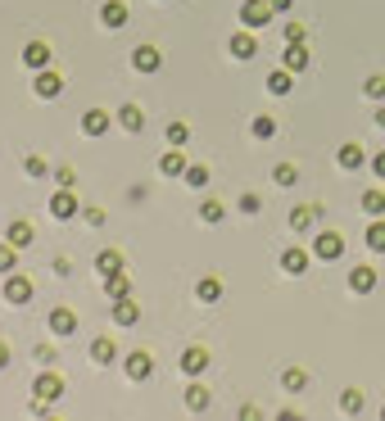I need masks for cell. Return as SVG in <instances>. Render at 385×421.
<instances>
[{
    "instance_id": "6da1fadb",
    "label": "cell",
    "mask_w": 385,
    "mask_h": 421,
    "mask_svg": "<svg viewBox=\"0 0 385 421\" xmlns=\"http://www.w3.org/2000/svg\"><path fill=\"white\" fill-rule=\"evenodd\" d=\"M313 258H322V263L344 258V236H340V231H322V236L313 240Z\"/></svg>"
},
{
    "instance_id": "b9f144b4",
    "label": "cell",
    "mask_w": 385,
    "mask_h": 421,
    "mask_svg": "<svg viewBox=\"0 0 385 421\" xmlns=\"http://www.w3.org/2000/svg\"><path fill=\"white\" fill-rule=\"evenodd\" d=\"M23 168H28V177H46V159H36V154H32Z\"/></svg>"
},
{
    "instance_id": "5b68a950",
    "label": "cell",
    "mask_w": 385,
    "mask_h": 421,
    "mask_svg": "<svg viewBox=\"0 0 385 421\" xmlns=\"http://www.w3.org/2000/svg\"><path fill=\"white\" fill-rule=\"evenodd\" d=\"M127 18H132L127 0H105V5H100V23H105V28H127Z\"/></svg>"
},
{
    "instance_id": "3957f363",
    "label": "cell",
    "mask_w": 385,
    "mask_h": 421,
    "mask_svg": "<svg viewBox=\"0 0 385 421\" xmlns=\"http://www.w3.org/2000/svg\"><path fill=\"white\" fill-rule=\"evenodd\" d=\"M32 390H36V399H41V403H59V394H64V380H59V371H41Z\"/></svg>"
},
{
    "instance_id": "2e32d148",
    "label": "cell",
    "mask_w": 385,
    "mask_h": 421,
    "mask_svg": "<svg viewBox=\"0 0 385 421\" xmlns=\"http://www.w3.org/2000/svg\"><path fill=\"white\" fill-rule=\"evenodd\" d=\"M231 55H236V59H254V55H258V41H254L250 32H236V36H231Z\"/></svg>"
},
{
    "instance_id": "f546056e",
    "label": "cell",
    "mask_w": 385,
    "mask_h": 421,
    "mask_svg": "<svg viewBox=\"0 0 385 421\" xmlns=\"http://www.w3.org/2000/svg\"><path fill=\"white\" fill-rule=\"evenodd\" d=\"M181 177H186V186H195V191H200V186H209V168H204V164H186Z\"/></svg>"
},
{
    "instance_id": "4316f807",
    "label": "cell",
    "mask_w": 385,
    "mask_h": 421,
    "mask_svg": "<svg viewBox=\"0 0 385 421\" xmlns=\"http://www.w3.org/2000/svg\"><path fill=\"white\" fill-rule=\"evenodd\" d=\"M95 267H100V272H105V277H114V272H122V267H127V263H122V254H118V250H105L100 258H95Z\"/></svg>"
},
{
    "instance_id": "83f0119b",
    "label": "cell",
    "mask_w": 385,
    "mask_h": 421,
    "mask_svg": "<svg viewBox=\"0 0 385 421\" xmlns=\"http://www.w3.org/2000/svg\"><path fill=\"white\" fill-rule=\"evenodd\" d=\"M367 250H371V254H385V222H381V218L367 227Z\"/></svg>"
},
{
    "instance_id": "74e56055",
    "label": "cell",
    "mask_w": 385,
    "mask_h": 421,
    "mask_svg": "<svg viewBox=\"0 0 385 421\" xmlns=\"http://www.w3.org/2000/svg\"><path fill=\"white\" fill-rule=\"evenodd\" d=\"M304 385H308V376H304L300 367H290V371H285V390H304Z\"/></svg>"
},
{
    "instance_id": "8d00e7d4",
    "label": "cell",
    "mask_w": 385,
    "mask_h": 421,
    "mask_svg": "<svg viewBox=\"0 0 385 421\" xmlns=\"http://www.w3.org/2000/svg\"><path fill=\"white\" fill-rule=\"evenodd\" d=\"M186 136H191L186 122H168V141H172V145H186Z\"/></svg>"
},
{
    "instance_id": "60d3db41",
    "label": "cell",
    "mask_w": 385,
    "mask_h": 421,
    "mask_svg": "<svg viewBox=\"0 0 385 421\" xmlns=\"http://www.w3.org/2000/svg\"><path fill=\"white\" fill-rule=\"evenodd\" d=\"M258 208H263L258 195H241V213H258Z\"/></svg>"
},
{
    "instance_id": "c3c4849f",
    "label": "cell",
    "mask_w": 385,
    "mask_h": 421,
    "mask_svg": "<svg viewBox=\"0 0 385 421\" xmlns=\"http://www.w3.org/2000/svg\"><path fill=\"white\" fill-rule=\"evenodd\" d=\"M376 127H385V109H376Z\"/></svg>"
},
{
    "instance_id": "4dcf8cb0",
    "label": "cell",
    "mask_w": 385,
    "mask_h": 421,
    "mask_svg": "<svg viewBox=\"0 0 385 421\" xmlns=\"http://www.w3.org/2000/svg\"><path fill=\"white\" fill-rule=\"evenodd\" d=\"M91 358H95V363H114V358H118L114 340H95V344H91Z\"/></svg>"
},
{
    "instance_id": "ba28073f",
    "label": "cell",
    "mask_w": 385,
    "mask_h": 421,
    "mask_svg": "<svg viewBox=\"0 0 385 421\" xmlns=\"http://www.w3.org/2000/svg\"><path fill=\"white\" fill-rule=\"evenodd\" d=\"M5 299H9V304H32V281L9 272V281H5Z\"/></svg>"
},
{
    "instance_id": "1f68e13d",
    "label": "cell",
    "mask_w": 385,
    "mask_h": 421,
    "mask_svg": "<svg viewBox=\"0 0 385 421\" xmlns=\"http://www.w3.org/2000/svg\"><path fill=\"white\" fill-rule=\"evenodd\" d=\"M254 136H258V141H272V136H277V118L258 114V118H254Z\"/></svg>"
},
{
    "instance_id": "484cf974",
    "label": "cell",
    "mask_w": 385,
    "mask_h": 421,
    "mask_svg": "<svg viewBox=\"0 0 385 421\" xmlns=\"http://www.w3.org/2000/svg\"><path fill=\"white\" fill-rule=\"evenodd\" d=\"M195 294H200V304H218L222 299V281H213V277H204L200 286H195Z\"/></svg>"
},
{
    "instance_id": "277c9868",
    "label": "cell",
    "mask_w": 385,
    "mask_h": 421,
    "mask_svg": "<svg viewBox=\"0 0 385 421\" xmlns=\"http://www.w3.org/2000/svg\"><path fill=\"white\" fill-rule=\"evenodd\" d=\"M51 218H59V222L78 218V200H73V191H68V186H59V191L51 195Z\"/></svg>"
},
{
    "instance_id": "9a60e30c",
    "label": "cell",
    "mask_w": 385,
    "mask_h": 421,
    "mask_svg": "<svg viewBox=\"0 0 385 421\" xmlns=\"http://www.w3.org/2000/svg\"><path fill=\"white\" fill-rule=\"evenodd\" d=\"M136 317H141V308L132 299H114V326H136Z\"/></svg>"
},
{
    "instance_id": "f1b7e54d",
    "label": "cell",
    "mask_w": 385,
    "mask_h": 421,
    "mask_svg": "<svg viewBox=\"0 0 385 421\" xmlns=\"http://www.w3.org/2000/svg\"><path fill=\"white\" fill-rule=\"evenodd\" d=\"M317 213H322V208H295V213H290V231H308Z\"/></svg>"
},
{
    "instance_id": "cb8c5ba5",
    "label": "cell",
    "mask_w": 385,
    "mask_h": 421,
    "mask_svg": "<svg viewBox=\"0 0 385 421\" xmlns=\"http://www.w3.org/2000/svg\"><path fill=\"white\" fill-rule=\"evenodd\" d=\"M363 213H367V218H381V213H385V191H376V186L363 191Z\"/></svg>"
},
{
    "instance_id": "603a6c76",
    "label": "cell",
    "mask_w": 385,
    "mask_h": 421,
    "mask_svg": "<svg viewBox=\"0 0 385 421\" xmlns=\"http://www.w3.org/2000/svg\"><path fill=\"white\" fill-rule=\"evenodd\" d=\"M281 267L290 272V277H300V272L308 267V250H285L281 254Z\"/></svg>"
},
{
    "instance_id": "30bf717a",
    "label": "cell",
    "mask_w": 385,
    "mask_h": 421,
    "mask_svg": "<svg viewBox=\"0 0 385 421\" xmlns=\"http://www.w3.org/2000/svg\"><path fill=\"white\" fill-rule=\"evenodd\" d=\"M105 294H109V299H127V294H132V277H127V267L114 272V277H105Z\"/></svg>"
},
{
    "instance_id": "44dd1931",
    "label": "cell",
    "mask_w": 385,
    "mask_h": 421,
    "mask_svg": "<svg viewBox=\"0 0 385 421\" xmlns=\"http://www.w3.org/2000/svg\"><path fill=\"white\" fill-rule=\"evenodd\" d=\"M363 164H367L363 145H344V150H340V168H344V172H358Z\"/></svg>"
},
{
    "instance_id": "d6a6232c",
    "label": "cell",
    "mask_w": 385,
    "mask_h": 421,
    "mask_svg": "<svg viewBox=\"0 0 385 421\" xmlns=\"http://www.w3.org/2000/svg\"><path fill=\"white\" fill-rule=\"evenodd\" d=\"M186 407H191V412H204V407H209V394H204L200 385H191V390H186Z\"/></svg>"
},
{
    "instance_id": "7402d4cb",
    "label": "cell",
    "mask_w": 385,
    "mask_h": 421,
    "mask_svg": "<svg viewBox=\"0 0 385 421\" xmlns=\"http://www.w3.org/2000/svg\"><path fill=\"white\" fill-rule=\"evenodd\" d=\"M159 172H164V177H181V172H186V159H181L177 150L159 154Z\"/></svg>"
},
{
    "instance_id": "ac0fdd59",
    "label": "cell",
    "mask_w": 385,
    "mask_h": 421,
    "mask_svg": "<svg viewBox=\"0 0 385 421\" xmlns=\"http://www.w3.org/2000/svg\"><path fill=\"white\" fill-rule=\"evenodd\" d=\"M118 122H122V132H132V136H136V132L145 127V114H141L136 105H122V109H118Z\"/></svg>"
},
{
    "instance_id": "5bb4252c",
    "label": "cell",
    "mask_w": 385,
    "mask_h": 421,
    "mask_svg": "<svg viewBox=\"0 0 385 421\" xmlns=\"http://www.w3.org/2000/svg\"><path fill=\"white\" fill-rule=\"evenodd\" d=\"M82 132H86V136H105V132H109V114H100V109H86V114H82Z\"/></svg>"
},
{
    "instance_id": "7bdbcfd3",
    "label": "cell",
    "mask_w": 385,
    "mask_h": 421,
    "mask_svg": "<svg viewBox=\"0 0 385 421\" xmlns=\"http://www.w3.org/2000/svg\"><path fill=\"white\" fill-rule=\"evenodd\" d=\"M285 41H304V23H285Z\"/></svg>"
},
{
    "instance_id": "836d02e7",
    "label": "cell",
    "mask_w": 385,
    "mask_h": 421,
    "mask_svg": "<svg viewBox=\"0 0 385 421\" xmlns=\"http://www.w3.org/2000/svg\"><path fill=\"white\" fill-rule=\"evenodd\" d=\"M14 267H19V250L5 240V245H0V272H14Z\"/></svg>"
},
{
    "instance_id": "ee69618b",
    "label": "cell",
    "mask_w": 385,
    "mask_h": 421,
    "mask_svg": "<svg viewBox=\"0 0 385 421\" xmlns=\"http://www.w3.org/2000/svg\"><path fill=\"white\" fill-rule=\"evenodd\" d=\"M82 218L91 222V227H100V222H105V208H82Z\"/></svg>"
},
{
    "instance_id": "d590c367",
    "label": "cell",
    "mask_w": 385,
    "mask_h": 421,
    "mask_svg": "<svg viewBox=\"0 0 385 421\" xmlns=\"http://www.w3.org/2000/svg\"><path fill=\"white\" fill-rule=\"evenodd\" d=\"M200 218L209 222V227H213V222H222V204H218V200H204V204H200Z\"/></svg>"
},
{
    "instance_id": "bcb514c9",
    "label": "cell",
    "mask_w": 385,
    "mask_h": 421,
    "mask_svg": "<svg viewBox=\"0 0 385 421\" xmlns=\"http://www.w3.org/2000/svg\"><path fill=\"white\" fill-rule=\"evenodd\" d=\"M290 5H295V0H272V9H277V14H285Z\"/></svg>"
},
{
    "instance_id": "f35d334b",
    "label": "cell",
    "mask_w": 385,
    "mask_h": 421,
    "mask_svg": "<svg viewBox=\"0 0 385 421\" xmlns=\"http://www.w3.org/2000/svg\"><path fill=\"white\" fill-rule=\"evenodd\" d=\"M358 407H363V394H358V390H349V394L340 399V412H358Z\"/></svg>"
},
{
    "instance_id": "8fae6325",
    "label": "cell",
    "mask_w": 385,
    "mask_h": 421,
    "mask_svg": "<svg viewBox=\"0 0 385 421\" xmlns=\"http://www.w3.org/2000/svg\"><path fill=\"white\" fill-rule=\"evenodd\" d=\"M23 64H28V68H46V64H51V46H46V41L23 46Z\"/></svg>"
},
{
    "instance_id": "d6986e66",
    "label": "cell",
    "mask_w": 385,
    "mask_h": 421,
    "mask_svg": "<svg viewBox=\"0 0 385 421\" xmlns=\"http://www.w3.org/2000/svg\"><path fill=\"white\" fill-rule=\"evenodd\" d=\"M204 367H209V353L204 349H186L181 353V371H186V376H200Z\"/></svg>"
},
{
    "instance_id": "e0dca14e",
    "label": "cell",
    "mask_w": 385,
    "mask_h": 421,
    "mask_svg": "<svg viewBox=\"0 0 385 421\" xmlns=\"http://www.w3.org/2000/svg\"><path fill=\"white\" fill-rule=\"evenodd\" d=\"M290 86H295V73H290V68L268 73V91H272V95H290Z\"/></svg>"
},
{
    "instance_id": "7a4b0ae2",
    "label": "cell",
    "mask_w": 385,
    "mask_h": 421,
    "mask_svg": "<svg viewBox=\"0 0 385 421\" xmlns=\"http://www.w3.org/2000/svg\"><path fill=\"white\" fill-rule=\"evenodd\" d=\"M272 0H245L241 5V18H245V28H263V23H272Z\"/></svg>"
},
{
    "instance_id": "d4e9b609",
    "label": "cell",
    "mask_w": 385,
    "mask_h": 421,
    "mask_svg": "<svg viewBox=\"0 0 385 421\" xmlns=\"http://www.w3.org/2000/svg\"><path fill=\"white\" fill-rule=\"evenodd\" d=\"M9 245H14V250H28V245H32V227H28V222H9Z\"/></svg>"
},
{
    "instance_id": "7dc6e473",
    "label": "cell",
    "mask_w": 385,
    "mask_h": 421,
    "mask_svg": "<svg viewBox=\"0 0 385 421\" xmlns=\"http://www.w3.org/2000/svg\"><path fill=\"white\" fill-rule=\"evenodd\" d=\"M9 367V349H5V344H0V371H5Z\"/></svg>"
},
{
    "instance_id": "4fadbf2b",
    "label": "cell",
    "mask_w": 385,
    "mask_h": 421,
    "mask_svg": "<svg viewBox=\"0 0 385 421\" xmlns=\"http://www.w3.org/2000/svg\"><path fill=\"white\" fill-rule=\"evenodd\" d=\"M349 290H354V294L376 290V272H371V267H354V272H349Z\"/></svg>"
},
{
    "instance_id": "ffe728a7",
    "label": "cell",
    "mask_w": 385,
    "mask_h": 421,
    "mask_svg": "<svg viewBox=\"0 0 385 421\" xmlns=\"http://www.w3.org/2000/svg\"><path fill=\"white\" fill-rule=\"evenodd\" d=\"M122 367H127L132 380H145V376H150V353H127V363H122Z\"/></svg>"
},
{
    "instance_id": "7c38bea8",
    "label": "cell",
    "mask_w": 385,
    "mask_h": 421,
    "mask_svg": "<svg viewBox=\"0 0 385 421\" xmlns=\"http://www.w3.org/2000/svg\"><path fill=\"white\" fill-rule=\"evenodd\" d=\"M285 68H290V73H304V68H308V46H304V41H290V46H285Z\"/></svg>"
},
{
    "instance_id": "ab89813d",
    "label": "cell",
    "mask_w": 385,
    "mask_h": 421,
    "mask_svg": "<svg viewBox=\"0 0 385 421\" xmlns=\"http://www.w3.org/2000/svg\"><path fill=\"white\" fill-rule=\"evenodd\" d=\"M367 95H371V100H381V95H385V73H381V78H367Z\"/></svg>"
},
{
    "instance_id": "8992f818",
    "label": "cell",
    "mask_w": 385,
    "mask_h": 421,
    "mask_svg": "<svg viewBox=\"0 0 385 421\" xmlns=\"http://www.w3.org/2000/svg\"><path fill=\"white\" fill-rule=\"evenodd\" d=\"M132 68H136V73H159V68H164V55H159V46H136Z\"/></svg>"
},
{
    "instance_id": "52a82bcc",
    "label": "cell",
    "mask_w": 385,
    "mask_h": 421,
    "mask_svg": "<svg viewBox=\"0 0 385 421\" xmlns=\"http://www.w3.org/2000/svg\"><path fill=\"white\" fill-rule=\"evenodd\" d=\"M59 91H64V78L51 73V68H36V95H41V100H55Z\"/></svg>"
},
{
    "instance_id": "f6af8a7d",
    "label": "cell",
    "mask_w": 385,
    "mask_h": 421,
    "mask_svg": "<svg viewBox=\"0 0 385 421\" xmlns=\"http://www.w3.org/2000/svg\"><path fill=\"white\" fill-rule=\"evenodd\" d=\"M371 172H376V177H385V150L371 154Z\"/></svg>"
},
{
    "instance_id": "e575fe53",
    "label": "cell",
    "mask_w": 385,
    "mask_h": 421,
    "mask_svg": "<svg viewBox=\"0 0 385 421\" xmlns=\"http://www.w3.org/2000/svg\"><path fill=\"white\" fill-rule=\"evenodd\" d=\"M295 177H300V172H295L290 164H277V168H272V181H277V186H295Z\"/></svg>"
},
{
    "instance_id": "9c48e42d",
    "label": "cell",
    "mask_w": 385,
    "mask_h": 421,
    "mask_svg": "<svg viewBox=\"0 0 385 421\" xmlns=\"http://www.w3.org/2000/svg\"><path fill=\"white\" fill-rule=\"evenodd\" d=\"M51 331L55 336H73L78 331V313L73 308H51Z\"/></svg>"
}]
</instances>
